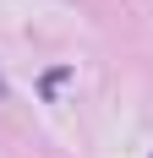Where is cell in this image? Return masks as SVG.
<instances>
[{
    "instance_id": "1",
    "label": "cell",
    "mask_w": 153,
    "mask_h": 158,
    "mask_svg": "<svg viewBox=\"0 0 153 158\" xmlns=\"http://www.w3.org/2000/svg\"><path fill=\"white\" fill-rule=\"evenodd\" d=\"M71 77H76L71 65H49V71H44V82H38V93H44V98H55V93H60Z\"/></svg>"
}]
</instances>
